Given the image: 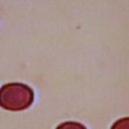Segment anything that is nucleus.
<instances>
[{"mask_svg": "<svg viewBox=\"0 0 129 129\" xmlns=\"http://www.w3.org/2000/svg\"><path fill=\"white\" fill-rule=\"evenodd\" d=\"M34 99L30 87L21 83L5 84L0 89V107L8 111H22L30 107Z\"/></svg>", "mask_w": 129, "mask_h": 129, "instance_id": "obj_1", "label": "nucleus"}, {"mask_svg": "<svg viewBox=\"0 0 129 129\" xmlns=\"http://www.w3.org/2000/svg\"><path fill=\"white\" fill-rule=\"evenodd\" d=\"M111 129H129V117H124L115 121Z\"/></svg>", "mask_w": 129, "mask_h": 129, "instance_id": "obj_3", "label": "nucleus"}, {"mask_svg": "<svg viewBox=\"0 0 129 129\" xmlns=\"http://www.w3.org/2000/svg\"><path fill=\"white\" fill-rule=\"evenodd\" d=\"M55 129H87L83 124L79 122H73V121H68L59 124Z\"/></svg>", "mask_w": 129, "mask_h": 129, "instance_id": "obj_2", "label": "nucleus"}]
</instances>
